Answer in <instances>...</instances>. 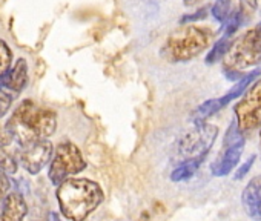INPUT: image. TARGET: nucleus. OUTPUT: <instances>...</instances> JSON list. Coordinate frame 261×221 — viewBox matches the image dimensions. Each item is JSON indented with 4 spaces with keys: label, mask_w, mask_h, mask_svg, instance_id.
Segmentation results:
<instances>
[{
    "label": "nucleus",
    "mask_w": 261,
    "mask_h": 221,
    "mask_svg": "<svg viewBox=\"0 0 261 221\" xmlns=\"http://www.w3.org/2000/svg\"><path fill=\"white\" fill-rule=\"evenodd\" d=\"M10 186H11V184H10V178L7 177L5 172L0 171V201H2V200L5 198V195L8 194Z\"/></svg>",
    "instance_id": "obj_24"
},
{
    "label": "nucleus",
    "mask_w": 261,
    "mask_h": 221,
    "mask_svg": "<svg viewBox=\"0 0 261 221\" xmlns=\"http://www.w3.org/2000/svg\"><path fill=\"white\" fill-rule=\"evenodd\" d=\"M204 158H194V160H188V161H181L172 172H171V180L175 183L180 181H186L189 178H192L195 175V172L198 171V168L201 166Z\"/></svg>",
    "instance_id": "obj_14"
},
{
    "label": "nucleus",
    "mask_w": 261,
    "mask_h": 221,
    "mask_svg": "<svg viewBox=\"0 0 261 221\" xmlns=\"http://www.w3.org/2000/svg\"><path fill=\"white\" fill-rule=\"evenodd\" d=\"M235 123L241 132L252 131L261 125V80L255 81L244 97L235 104Z\"/></svg>",
    "instance_id": "obj_8"
},
{
    "label": "nucleus",
    "mask_w": 261,
    "mask_h": 221,
    "mask_svg": "<svg viewBox=\"0 0 261 221\" xmlns=\"http://www.w3.org/2000/svg\"><path fill=\"white\" fill-rule=\"evenodd\" d=\"M209 11H211V7L206 5V7L200 8L198 11H195V13H192V14H186V16H183V17L180 19V25H191V23H194V22L203 20V19L207 17Z\"/></svg>",
    "instance_id": "obj_20"
},
{
    "label": "nucleus",
    "mask_w": 261,
    "mask_h": 221,
    "mask_svg": "<svg viewBox=\"0 0 261 221\" xmlns=\"http://www.w3.org/2000/svg\"><path fill=\"white\" fill-rule=\"evenodd\" d=\"M0 171L5 174H14L17 171L16 158L11 154H8L5 148H0Z\"/></svg>",
    "instance_id": "obj_18"
},
{
    "label": "nucleus",
    "mask_w": 261,
    "mask_h": 221,
    "mask_svg": "<svg viewBox=\"0 0 261 221\" xmlns=\"http://www.w3.org/2000/svg\"><path fill=\"white\" fill-rule=\"evenodd\" d=\"M60 210L69 221H85L103 201L101 187L85 178H68L57 189Z\"/></svg>",
    "instance_id": "obj_2"
},
{
    "label": "nucleus",
    "mask_w": 261,
    "mask_h": 221,
    "mask_svg": "<svg viewBox=\"0 0 261 221\" xmlns=\"http://www.w3.org/2000/svg\"><path fill=\"white\" fill-rule=\"evenodd\" d=\"M259 143H261V132H259Z\"/></svg>",
    "instance_id": "obj_27"
},
{
    "label": "nucleus",
    "mask_w": 261,
    "mask_h": 221,
    "mask_svg": "<svg viewBox=\"0 0 261 221\" xmlns=\"http://www.w3.org/2000/svg\"><path fill=\"white\" fill-rule=\"evenodd\" d=\"M233 42H235L233 37H227V36L221 37V39L214 45V48L209 51V54L206 56V63H207V65H214V63L220 62V60L229 52V49L232 48Z\"/></svg>",
    "instance_id": "obj_15"
},
{
    "label": "nucleus",
    "mask_w": 261,
    "mask_h": 221,
    "mask_svg": "<svg viewBox=\"0 0 261 221\" xmlns=\"http://www.w3.org/2000/svg\"><path fill=\"white\" fill-rule=\"evenodd\" d=\"M244 146V137L243 132L238 129L235 120L229 125L224 142H223V151L220 157L211 164V171L215 177H224L229 172L233 171V168L238 164Z\"/></svg>",
    "instance_id": "obj_7"
},
{
    "label": "nucleus",
    "mask_w": 261,
    "mask_h": 221,
    "mask_svg": "<svg viewBox=\"0 0 261 221\" xmlns=\"http://www.w3.org/2000/svg\"><path fill=\"white\" fill-rule=\"evenodd\" d=\"M241 23H243V20H241V17H240V14H238V11H235V13H232L230 16H229V19H227V25H226V31H224V36H227V37H232L233 36V33L241 26Z\"/></svg>",
    "instance_id": "obj_21"
},
{
    "label": "nucleus",
    "mask_w": 261,
    "mask_h": 221,
    "mask_svg": "<svg viewBox=\"0 0 261 221\" xmlns=\"http://www.w3.org/2000/svg\"><path fill=\"white\" fill-rule=\"evenodd\" d=\"M27 213V201L19 192H10L0 201V221H23Z\"/></svg>",
    "instance_id": "obj_12"
},
{
    "label": "nucleus",
    "mask_w": 261,
    "mask_h": 221,
    "mask_svg": "<svg viewBox=\"0 0 261 221\" xmlns=\"http://www.w3.org/2000/svg\"><path fill=\"white\" fill-rule=\"evenodd\" d=\"M218 135V128L214 125H195V129L189 131L178 142L177 152L183 158L181 161L194 158H206L215 139Z\"/></svg>",
    "instance_id": "obj_6"
},
{
    "label": "nucleus",
    "mask_w": 261,
    "mask_h": 221,
    "mask_svg": "<svg viewBox=\"0 0 261 221\" xmlns=\"http://www.w3.org/2000/svg\"><path fill=\"white\" fill-rule=\"evenodd\" d=\"M243 207L249 218L261 221V175L253 177L243 190Z\"/></svg>",
    "instance_id": "obj_13"
},
{
    "label": "nucleus",
    "mask_w": 261,
    "mask_h": 221,
    "mask_svg": "<svg viewBox=\"0 0 261 221\" xmlns=\"http://www.w3.org/2000/svg\"><path fill=\"white\" fill-rule=\"evenodd\" d=\"M259 74H261V71H259V69H255L253 72H249V74H246L241 80H238V81L235 83V86H232L230 91L226 92L224 95L201 103V104L194 110V114H192L194 123H195V125H201L204 120H207L209 117H212L214 114H217L218 110H221L226 104H229L233 98H238V97L247 89V86L252 85V81H253Z\"/></svg>",
    "instance_id": "obj_9"
},
{
    "label": "nucleus",
    "mask_w": 261,
    "mask_h": 221,
    "mask_svg": "<svg viewBox=\"0 0 261 221\" xmlns=\"http://www.w3.org/2000/svg\"><path fill=\"white\" fill-rule=\"evenodd\" d=\"M11 65H13V51L10 49L7 42L0 39V75L5 74L11 68Z\"/></svg>",
    "instance_id": "obj_17"
},
{
    "label": "nucleus",
    "mask_w": 261,
    "mask_h": 221,
    "mask_svg": "<svg viewBox=\"0 0 261 221\" xmlns=\"http://www.w3.org/2000/svg\"><path fill=\"white\" fill-rule=\"evenodd\" d=\"M53 152H54V146L48 140L37 142L27 148H22L19 161L27 172H30L31 175H37L51 161Z\"/></svg>",
    "instance_id": "obj_10"
},
{
    "label": "nucleus",
    "mask_w": 261,
    "mask_h": 221,
    "mask_svg": "<svg viewBox=\"0 0 261 221\" xmlns=\"http://www.w3.org/2000/svg\"><path fill=\"white\" fill-rule=\"evenodd\" d=\"M11 140L22 148L48 140L57 129V116L54 110L40 107L31 100L22 101L5 125Z\"/></svg>",
    "instance_id": "obj_1"
},
{
    "label": "nucleus",
    "mask_w": 261,
    "mask_h": 221,
    "mask_svg": "<svg viewBox=\"0 0 261 221\" xmlns=\"http://www.w3.org/2000/svg\"><path fill=\"white\" fill-rule=\"evenodd\" d=\"M13 98L14 97H11L10 94L0 91V117H4L10 110V107L13 104Z\"/></svg>",
    "instance_id": "obj_22"
},
{
    "label": "nucleus",
    "mask_w": 261,
    "mask_h": 221,
    "mask_svg": "<svg viewBox=\"0 0 261 221\" xmlns=\"http://www.w3.org/2000/svg\"><path fill=\"white\" fill-rule=\"evenodd\" d=\"M201 2H204V0H183L185 7H195V5H198Z\"/></svg>",
    "instance_id": "obj_26"
},
{
    "label": "nucleus",
    "mask_w": 261,
    "mask_h": 221,
    "mask_svg": "<svg viewBox=\"0 0 261 221\" xmlns=\"http://www.w3.org/2000/svg\"><path fill=\"white\" fill-rule=\"evenodd\" d=\"M214 31L198 25H181L174 31L163 48L171 62H189L200 56L212 42Z\"/></svg>",
    "instance_id": "obj_3"
},
{
    "label": "nucleus",
    "mask_w": 261,
    "mask_h": 221,
    "mask_svg": "<svg viewBox=\"0 0 261 221\" xmlns=\"http://www.w3.org/2000/svg\"><path fill=\"white\" fill-rule=\"evenodd\" d=\"M258 7V0H240V10H238V14L241 17L243 22H247L252 14L255 13Z\"/></svg>",
    "instance_id": "obj_19"
},
{
    "label": "nucleus",
    "mask_w": 261,
    "mask_h": 221,
    "mask_svg": "<svg viewBox=\"0 0 261 221\" xmlns=\"http://www.w3.org/2000/svg\"><path fill=\"white\" fill-rule=\"evenodd\" d=\"M51 160L48 177L56 186H60L63 181L72 175H77L86 168V161L80 149L72 143H60L56 148L54 157Z\"/></svg>",
    "instance_id": "obj_5"
},
{
    "label": "nucleus",
    "mask_w": 261,
    "mask_h": 221,
    "mask_svg": "<svg viewBox=\"0 0 261 221\" xmlns=\"http://www.w3.org/2000/svg\"><path fill=\"white\" fill-rule=\"evenodd\" d=\"M230 5H232V0H215V4L211 8L214 19L224 23L230 16Z\"/></svg>",
    "instance_id": "obj_16"
},
{
    "label": "nucleus",
    "mask_w": 261,
    "mask_h": 221,
    "mask_svg": "<svg viewBox=\"0 0 261 221\" xmlns=\"http://www.w3.org/2000/svg\"><path fill=\"white\" fill-rule=\"evenodd\" d=\"M28 63L25 59H19L11 68L0 75V91L10 94L11 97L20 94L28 85Z\"/></svg>",
    "instance_id": "obj_11"
},
{
    "label": "nucleus",
    "mask_w": 261,
    "mask_h": 221,
    "mask_svg": "<svg viewBox=\"0 0 261 221\" xmlns=\"http://www.w3.org/2000/svg\"><path fill=\"white\" fill-rule=\"evenodd\" d=\"M226 56V66L230 71H241L261 63V22L235 40Z\"/></svg>",
    "instance_id": "obj_4"
},
{
    "label": "nucleus",
    "mask_w": 261,
    "mask_h": 221,
    "mask_svg": "<svg viewBox=\"0 0 261 221\" xmlns=\"http://www.w3.org/2000/svg\"><path fill=\"white\" fill-rule=\"evenodd\" d=\"M255 158H256L255 155H250V157H249V158H247V160H246V161L238 168V171L235 172V180H241V178H243V177L250 171L252 164L255 163Z\"/></svg>",
    "instance_id": "obj_23"
},
{
    "label": "nucleus",
    "mask_w": 261,
    "mask_h": 221,
    "mask_svg": "<svg viewBox=\"0 0 261 221\" xmlns=\"http://www.w3.org/2000/svg\"><path fill=\"white\" fill-rule=\"evenodd\" d=\"M11 142V135L8 134L7 128L0 126V148H7Z\"/></svg>",
    "instance_id": "obj_25"
}]
</instances>
